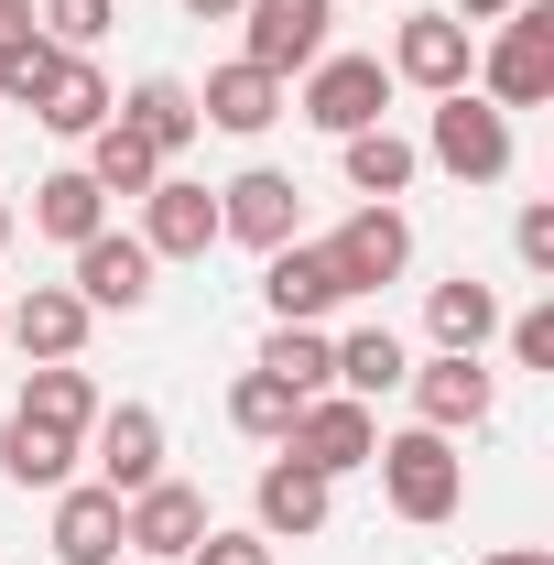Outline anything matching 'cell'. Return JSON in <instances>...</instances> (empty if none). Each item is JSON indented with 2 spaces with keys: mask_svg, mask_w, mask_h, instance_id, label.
I'll use <instances>...</instances> for the list:
<instances>
[{
  "mask_svg": "<svg viewBox=\"0 0 554 565\" xmlns=\"http://www.w3.org/2000/svg\"><path fill=\"white\" fill-rule=\"evenodd\" d=\"M479 565H554L544 544H500V555H479Z\"/></svg>",
  "mask_w": 554,
  "mask_h": 565,
  "instance_id": "38",
  "label": "cell"
},
{
  "mask_svg": "<svg viewBox=\"0 0 554 565\" xmlns=\"http://www.w3.org/2000/svg\"><path fill=\"white\" fill-rule=\"evenodd\" d=\"M316 250H327L338 294H381V282L414 273V217H403V207H348L338 239H316Z\"/></svg>",
  "mask_w": 554,
  "mask_h": 565,
  "instance_id": "5",
  "label": "cell"
},
{
  "mask_svg": "<svg viewBox=\"0 0 554 565\" xmlns=\"http://www.w3.org/2000/svg\"><path fill=\"white\" fill-rule=\"evenodd\" d=\"M414 152L435 174H457V185H500V174H511V109H489L479 87H446Z\"/></svg>",
  "mask_w": 554,
  "mask_h": 565,
  "instance_id": "3",
  "label": "cell"
},
{
  "mask_svg": "<svg viewBox=\"0 0 554 565\" xmlns=\"http://www.w3.org/2000/svg\"><path fill=\"white\" fill-rule=\"evenodd\" d=\"M22 414H33V424H66V435H87V424H98V381H87L76 359H33V370H22Z\"/></svg>",
  "mask_w": 554,
  "mask_h": 565,
  "instance_id": "28",
  "label": "cell"
},
{
  "mask_svg": "<svg viewBox=\"0 0 554 565\" xmlns=\"http://www.w3.org/2000/svg\"><path fill=\"white\" fill-rule=\"evenodd\" d=\"M338 152H348V185H359V207H392V196L424 174V152L392 131V120H381V131H348Z\"/></svg>",
  "mask_w": 554,
  "mask_h": 565,
  "instance_id": "23",
  "label": "cell"
},
{
  "mask_svg": "<svg viewBox=\"0 0 554 565\" xmlns=\"http://www.w3.org/2000/svg\"><path fill=\"white\" fill-rule=\"evenodd\" d=\"M228 424H239L251 446H283V435H294V392H283L273 370H239V381H228Z\"/></svg>",
  "mask_w": 554,
  "mask_h": 565,
  "instance_id": "30",
  "label": "cell"
},
{
  "mask_svg": "<svg viewBox=\"0 0 554 565\" xmlns=\"http://www.w3.org/2000/svg\"><path fill=\"white\" fill-rule=\"evenodd\" d=\"M370 468H381V500H392L414 533L457 522V500H468V457H457V435H435V424L381 435V446H370Z\"/></svg>",
  "mask_w": 554,
  "mask_h": 565,
  "instance_id": "1",
  "label": "cell"
},
{
  "mask_svg": "<svg viewBox=\"0 0 554 565\" xmlns=\"http://www.w3.org/2000/svg\"><path fill=\"white\" fill-rule=\"evenodd\" d=\"M33 228H44V239H66V250L109 228V196L87 185V163H66V174H44V185H33Z\"/></svg>",
  "mask_w": 554,
  "mask_h": 565,
  "instance_id": "29",
  "label": "cell"
},
{
  "mask_svg": "<svg viewBox=\"0 0 554 565\" xmlns=\"http://www.w3.org/2000/svg\"><path fill=\"white\" fill-rule=\"evenodd\" d=\"M55 565H120V490L98 479L55 490Z\"/></svg>",
  "mask_w": 554,
  "mask_h": 565,
  "instance_id": "18",
  "label": "cell"
},
{
  "mask_svg": "<svg viewBox=\"0 0 554 565\" xmlns=\"http://www.w3.org/2000/svg\"><path fill=\"white\" fill-rule=\"evenodd\" d=\"M87 327H98V316L76 305L66 282H33V294H22V305L0 316V338H11L22 359H76V349H87Z\"/></svg>",
  "mask_w": 554,
  "mask_h": 565,
  "instance_id": "19",
  "label": "cell"
},
{
  "mask_svg": "<svg viewBox=\"0 0 554 565\" xmlns=\"http://www.w3.org/2000/svg\"><path fill=\"white\" fill-rule=\"evenodd\" d=\"M33 22H44V44H55V55H87V44L120 22V0H33Z\"/></svg>",
  "mask_w": 554,
  "mask_h": 565,
  "instance_id": "32",
  "label": "cell"
},
{
  "mask_svg": "<svg viewBox=\"0 0 554 565\" xmlns=\"http://www.w3.org/2000/svg\"><path fill=\"white\" fill-rule=\"evenodd\" d=\"M152 273H163V262H152V250H141L131 228H98V239H76V305H87V316H141V305H152Z\"/></svg>",
  "mask_w": 554,
  "mask_h": 565,
  "instance_id": "12",
  "label": "cell"
},
{
  "mask_svg": "<svg viewBox=\"0 0 554 565\" xmlns=\"http://www.w3.org/2000/svg\"><path fill=\"white\" fill-rule=\"evenodd\" d=\"M283 109H294V87H283V76H262L251 55L207 66V87H196V120H207V131H239V141H262Z\"/></svg>",
  "mask_w": 554,
  "mask_h": 565,
  "instance_id": "16",
  "label": "cell"
},
{
  "mask_svg": "<svg viewBox=\"0 0 554 565\" xmlns=\"http://www.w3.org/2000/svg\"><path fill=\"white\" fill-rule=\"evenodd\" d=\"M22 33H44V22H33V0H0V44H22Z\"/></svg>",
  "mask_w": 554,
  "mask_h": 565,
  "instance_id": "36",
  "label": "cell"
},
{
  "mask_svg": "<svg viewBox=\"0 0 554 565\" xmlns=\"http://www.w3.org/2000/svg\"><path fill=\"white\" fill-rule=\"evenodd\" d=\"M0 250H11V196H0Z\"/></svg>",
  "mask_w": 554,
  "mask_h": 565,
  "instance_id": "40",
  "label": "cell"
},
{
  "mask_svg": "<svg viewBox=\"0 0 554 565\" xmlns=\"http://www.w3.org/2000/svg\"><path fill=\"white\" fill-rule=\"evenodd\" d=\"M479 98L489 109H544L554 98V0H522V11H500V33L479 44Z\"/></svg>",
  "mask_w": 554,
  "mask_h": 565,
  "instance_id": "2",
  "label": "cell"
},
{
  "mask_svg": "<svg viewBox=\"0 0 554 565\" xmlns=\"http://www.w3.org/2000/svg\"><path fill=\"white\" fill-rule=\"evenodd\" d=\"M338 522V479H316L305 457H283L273 446V468H262V490H251V533H273V544H316Z\"/></svg>",
  "mask_w": 554,
  "mask_h": 565,
  "instance_id": "14",
  "label": "cell"
},
{
  "mask_svg": "<svg viewBox=\"0 0 554 565\" xmlns=\"http://www.w3.org/2000/svg\"><path fill=\"white\" fill-rule=\"evenodd\" d=\"M251 370H273L294 403H316V392H338V338H327V327H273Z\"/></svg>",
  "mask_w": 554,
  "mask_h": 565,
  "instance_id": "25",
  "label": "cell"
},
{
  "mask_svg": "<svg viewBox=\"0 0 554 565\" xmlns=\"http://www.w3.org/2000/svg\"><path fill=\"white\" fill-rule=\"evenodd\" d=\"M392 87H424V98H446V87H468L479 66V44H468V22L457 11H403V33H392Z\"/></svg>",
  "mask_w": 554,
  "mask_h": 565,
  "instance_id": "11",
  "label": "cell"
},
{
  "mask_svg": "<svg viewBox=\"0 0 554 565\" xmlns=\"http://www.w3.org/2000/svg\"><path fill=\"white\" fill-rule=\"evenodd\" d=\"M262 305H273V327H316V316L348 305V294H338V273H327V250L283 239V250H262Z\"/></svg>",
  "mask_w": 554,
  "mask_h": 565,
  "instance_id": "17",
  "label": "cell"
},
{
  "mask_svg": "<svg viewBox=\"0 0 554 565\" xmlns=\"http://www.w3.org/2000/svg\"><path fill=\"white\" fill-rule=\"evenodd\" d=\"M403 370H414V349H403L392 327H348V338H338V392H348V403L403 392Z\"/></svg>",
  "mask_w": 554,
  "mask_h": 565,
  "instance_id": "27",
  "label": "cell"
},
{
  "mask_svg": "<svg viewBox=\"0 0 554 565\" xmlns=\"http://www.w3.org/2000/svg\"><path fill=\"white\" fill-rule=\"evenodd\" d=\"M500 338H511V370H554V305H522V316H500Z\"/></svg>",
  "mask_w": 554,
  "mask_h": 565,
  "instance_id": "33",
  "label": "cell"
},
{
  "mask_svg": "<svg viewBox=\"0 0 554 565\" xmlns=\"http://www.w3.org/2000/svg\"><path fill=\"white\" fill-rule=\"evenodd\" d=\"M457 22H500V11H522V0H446Z\"/></svg>",
  "mask_w": 554,
  "mask_h": 565,
  "instance_id": "37",
  "label": "cell"
},
{
  "mask_svg": "<svg viewBox=\"0 0 554 565\" xmlns=\"http://www.w3.org/2000/svg\"><path fill=\"white\" fill-rule=\"evenodd\" d=\"M403 392H414V424H435V435H479L489 414H500V381H489L479 359H457V349H435L403 370Z\"/></svg>",
  "mask_w": 554,
  "mask_h": 565,
  "instance_id": "10",
  "label": "cell"
},
{
  "mask_svg": "<svg viewBox=\"0 0 554 565\" xmlns=\"http://www.w3.org/2000/svg\"><path fill=\"white\" fill-rule=\"evenodd\" d=\"M294 228H305V185H294L283 163H251V174L217 185V239H239V250H283Z\"/></svg>",
  "mask_w": 554,
  "mask_h": 565,
  "instance_id": "8",
  "label": "cell"
},
{
  "mask_svg": "<svg viewBox=\"0 0 554 565\" xmlns=\"http://www.w3.org/2000/svg\"><path fill=\"white\" fill-rule=\"evenodd\" d=\"M305 120L327 141H348V131H381V109H392V66L381 55H316L305 66V98H294Z\"/></svg>",
  "mask_w": 554,
  "mask_h": 565,
  "instance_id": "4",
  "label": "cell"
},
{
  "mask_svg": "<svg viewBox=\"0 0 554 565\" xmlns=\"http://www.w3.org/2000/svg\"><path fill=\"white\" fill-rule=\"evenodd\" d=\"M76 457H87V435H66V424H33V414L0 424V479L11 490H66Z\"/></svg>",
  "mask_w": 554,
  "mask_h": 565,
  "instance_id": "20",
  "label": "cell"
},
{
  "mask_svg": "<svg viewBox=\"0 0 554 565\" xmlns=\"http://www.w3.org/2000/svg\"><path fill=\"white\" fill-rule=\"evenodd\" d=\"M185 11H196V22H239V0H185Z\"/></svg>",
  "mask_w": 554,
  "mask_h": 565,
  "instance_id": "39",
  "label": "cell"
},
{
  "mask_svg": "<svg viewBox=\"0 0 554 565\" xmlns=\"http://www.w3.org/2000/svg\"><path fill=\"white\" fill-rule=\"evenodd\" d=\"M370 446H381V414H370V403H348V392H316V403H294V435H283V457H305L316 479H348V468H370Z\"/></svg>",
  "mask_w": 554,
  "mask_h": 565,
  "instance_id": "9",
  "label": "cell"
},
{
  "mask_svg": "<svg viewBox=\"0 0 554 565\" xmlns=\"http://www.w3.org/2000/svg\"><path fill=\"white\" fill-rule=\"evenodd\" d=\"M109 109H120V87L87 66V55H66V66H55V87L33 98V120H44V131H66V141H87L98 120H109Z\"/></svg>",
  "mask_w": 554,
  "mask_h": 565,
  "instance_id": "26",
  "label": "cell"
},
{
  "mask_svg": "<svg viewBox=\"0 0 554 565\" xmlns=\"http://www.w3.org/2000/svg\"><path fill=\"white\" fill-rule=\"evenodd\" d=\"M55 66H66V55H55L44 33H22V44H0V109H33V98L55 87Z\"/></svg>",
  "mask_w": 554,
  "mask_h": 565,
  "instance_id": "31",
  "label": "cell"
},
{
  "mask_svg": "<svg viewBox=\"0 0 554 565\" xmlns=\"http://www.w3.org/2000/svg\"><path fill=\"white\" fill-rule=\"evenodd\" d=\"M87 468H98V490H152L163 479V414L152 403H98V424H87Z\"/></svg>",
  "mask_w": 554,
  "mask_h": 565,
  "instance_id": "13",
  "label": "cell"
},
{
  "mask_svg": "<svg viewBox=\"0 0 554 565\" xmlns=\"http://www.w3.org/2000/svg\"><path fill=\"white\" fill-rule=\"evenodd\" d=\"M185 565H283V544H273V533H217V522H207V544H196Z\"/></svg>",
  "mask_w": 554,
  "mask_h": 565,
  "instance_id": "34",
  "label": "cell"
},
{
  "mask_svg": "<svg viewBox=\"0 0 554 565\" xmlns=\"http://www.w3.org/2000/svg\"><path fill=\"white\" fill-rule=\"evenodd\" d=\"M424 338H435V349H457V359H479L489 338H500V294H489L479 273H446L435 294H424Z\"/></svg>",
  "mask_w": 554,
  "mask_h": 565,
  "instance_id": "21",
  "label": "cell"
},
{
  "mask_svg": "<svg viewBox=\"0 0 554 565\" xmlns=\"http://www.w3.org/2000/svg\"><path fill=\"white\" fill-rule=\"evenodd\" d=\"M87 185H98V196H152V185H163V152H152L131 120H98V131H87Z\"/></svg>",
  "mask_w": 554,
  "mask_h": 565,
  "instance_id": "24",
  "label": "cell"
},
{
  "mask_svg": "<svg viewBox=\"0 0 554 565\" xmlns=\"http://www.w3.org/2000/svg\"><path fill=\"white\" fill-rule=\"evenodd\" d=\"M109 120H131V131L152 141L163 163H174L185 141L207 131V120H196V87H185V76H141V87H131V98H120V109H109Z\"/></svg>",
  "mask_w": 554,
  "mask_h": 565,
  "instance_id": "22",
  "label": "cell"
},
{
  "mask_svg": "<svg viewBox=\"0 0 554 565\" xmlns=\"http://www.w3.org/2000/svg\"><path fill=\"white\" fill-rule=\"evenodd\" d=\"M327 22H338V0H239V55L294 87V76L327 55Z\"/></svg>",
  "mask_w": 554,
  "mask_h": 565,
  "instance_id": "6",
  "label": "cell"
},
{
  "mask_svg": "<svg viewBox=\"0 0 554 565\" xmlns=\"http://www.w3.org/2000/svg\"><path fill=\"white\" fill-rule=\"evenodd\" d=\"M511 250H522V273H544V282H554V207H544V196L511 217Z\"/></svg>",
  "mask_w": 554,
  "mask_h": 565,
  "instance_id": "35",
  "label": "cell"
},
{
  "mask_svg": "<svg viewBox=\"0 0 554 565\" xmlns=\"http://www.w3.org/2000/svg\"><path fill=\"white\" fill-rule=\"evenodd\" d=\"M152 262H207L217 250V185H185L174 163H163V185L141 196V228H131Z\"/></svg>",
  "mask_w": 554,
  "mask_h": 565,
  "instance_id": "15",
  "label": "cell"
},
{
  "mask_svg": "<svg viewBox=\"0 0 554 565\" xmlns=\"http://www.w3.org/2000/svg\"><path fill=\"white\" fill-rule=\"evenodd\" d=\"M196 544H207V490L152 479V490L120 500V555H141V565H185Z\"/></svg>",
  "mask_w": 554,
  "mask_h": 565,
  "instance_id": "7",
  "label": "cell"
}]
</instances>
